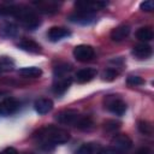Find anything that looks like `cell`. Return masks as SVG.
<instances>
[{
  "label": "cell",
  "mask_w": 154,
  "mask_h": 154,
  "mask_svg": "<svg viewBox=\"0 0 154 154\" xmlns=\"http://www.w3.org/2000/svg\"><path fill=\"white\" fill-rule=\"evenodd\" d=\"M34 108L41 116L47 114L53 108V101L51 99H48V97H40L34 102Z\"/></svg>",
  "instance_id": "2e32d148"
},
{
  "label": "cell",
  "mask_w": 154,
  "mask_h": 154,
  "mask_svg": "<svg viewBox=\"0 0 154 154\" xmlns=\"http://www.w3.org/2000/svg\"><path fill=\"white\" fill-rule=\"evenodd\" d=\"M96 154H119L112 146H108V147H103L101 148Z\"/></svg>",
  "instance_id": "f546056e"
},
{
  "label": "cell",
  "mask_w": 154,
  "mask_h": 154,
  "mask_svg": "<svg viewBox=\"0 0 154 154\" xmlns=\"http://www.w3.org/2000/svg\"><path fill=\"white\" fill-rule=\"evenodd\" d=\"M67 19L71 23L75 24H79V25H90L96 20V17L94 13L91 12H87V11H75L73 13H71Z\"/></svg>",
  "instance_id": "5b68a950"
},
{
  "label": "cell",
  "mask_w": 154,
  "mask_h": 154,
  "mask_svg": "<svg viewBox=\"0 0 154 154\" xmlns=\"http://www.w3.org/2000/svg\"><path fill=\"white\" fill-rule=\"evenodd\" d=\"M140 8L142 11H146V12H152L154 10V2L152 0H147V1H142L140 4Z\"/></svg>",
  "instance_id": "83f0119b"
},
{
  "label": "cell",
  "mask_w": 154,
  "mask_h": 154,
  "mask_svg": "<svg viewBox=\"0 0 154 154\" xmlns=\"http://www.w3.org/2000/svg\"><path fill=\"white\" fill-rule=\"evenodd\" d=\"M126 83L129 85H132V87H137V85H142L144 84V79L140 76H129L126 78Z\"/></svg>",
  "instance_id": "4316f807"
},
{
  "label": "cell",
  "mask_w": 154,
  "mask_h": 154,
  "mask_svg": "<svg viewBox=\"0 0 154 154\" xmlns=\"http://www.w3.org/2000/svg\"><path fill=\"white\" fill-rule=\"evenodd\" d=\"M118 75H119V72H118L116 69L108 67V69L103 70V72L101 73V78H102V81L112 82V81H114V79L118 77Z\"/></svg>",
  "instance_id": "cb8c5ba5"
},
{
  "label": "cell",
  "mask_w": 154,
  "mask_h": 154,
  "mask_svg": "<svg viewBox=\"0 0 154 154\" xmlns=\"http://www.w3.org/2000/svg\"><path fill=\"white\" fill-rule=\"evenodd\" d=\"M14 67V61L10 57H0V72L11 71Z\"/></svg>",
  "instance_id": "d4e9b609"
},
{
  "label": "cell",
  "mask_w": 154,
  "mask_h": 154,
  "mask_svg": "<svg viewBox=\"0 0 154 154\" xmlns=\"http://www.w3.org/2000/svg\"><path fill=\"white\" fill-rule=\"evenodd\" d=\"M119 126H120V123L119 122H116V120H107L105 123V129L108 130V131H114Z\"/></svg>",
  "instance_id": "f1b7e54d"
},
{
  "label": "cell",
  "mask_w": 154,
  "mask_h": 154,
  "mask_svg": "<svg viewBox=\"0 0 154 154\" xmlns=\"http://www.w3.org/2000/svg\"><path fill=\"white\" fill-rule=\"evenodd\" d=\"M72 84V77L70 75L61 76V77H54L53 82V91L57 95H63L67 91L70 85Z\"/></svg>",
  "instance_id": "8fae6325"
},
{
  "label": "cell",
  "mask_w": 154,
  "mask_h": 154,
  "mask_svg": "<svg viewBox=\"0 0 154 154\" xmlns=\"http://www.w3.org/2000/svg\"><path fill=\"white\" fill-rule=\"evenodd\" d=\"M0 154H18V152H17V149L13 148V147H7V148L2 149V150L0 152Z\"/></svg>",
  "instance_id": "4dcf8cb0"
},
{
  "label": "cell",
  "mask_w": 154,
  "mask_h": 154,
  "mask_svg": "<svg viewBox=\"0 0 154 154\" xmlns=\"http://www.w3.org/2000/svg\"><path fill=\"white\" fill-rule=\"evenodd\" d=\"M75 6L77 7L78 11H87L94 13L95 11L102 10L103 7L107 6L106 1H89V0H83V1H76Z\"/></svg>",
  "instance_id": "30bf717a"
},
{
  "label": "cell",
  "mask_w": 154,
  "mask_h": 154,
  "mask_svg": "<svg viewBox=\"0 0 154 154\" xmlns=\"http://www.w3.org/2000/svg\"><path fill=\"white\" fill-rule=\"evenodd\" d=\"M135 35H136V38L140 40L143 43L152 41L153 37H154V32H153V29L150 26H142V28H140L136 31Z\"/></svg>",
  "instance_id": "d6986e66"
},
{
  "label": "cell",
  "mask_w": 154,
  "mask_h": 154,
  "mask_svg": "<svg viewBox=\"0 0 154 154\" xmlns=\"http://www.w3.org/2000/svg\"><path fill=\"white\" fill-rule=\"evenodd\" d=\"M19 108V103L14 97L7 96L0 102V114L4 117L14 114Z\"/></svg>",
  "instance_id": "9c48e42d"
},
{
  "label": "cell",
  "mask_w": 154,
  "mask_h": 154,
  "mask_svg": "<svg viewBox=\"0 0 154 154\" xmlns=\"http://www.w3.org/2000/svg\"><path fill=\"white\" fill-rule=\"evenodd\" d=\"M96 75H97L96 69H94V67H85V69H82V70L76 72L75 79H76L77 83L84 84V83H88L91 79H94L96 77Z\"/></svg>",
  "instance_id": "5bb4252c"
},
{
  "label": "cell",
  "mask_w": 154,
  "mask_h": 154,
  "mask_svg": "<svg viewBox=\"0 0 154 154\" xmlns=\"http://www.w3.org/2000/svg\"><path fill=\"white\" fill-rule=\"evenodd\" d=\"M35 138L42 146H55V144H64L70 140V134L67 130L55 126V125H47L41 128L36 134Z\"/></svg>",
  "instance_id": "6da1fadb"
},
{
  "label": "cell",
  "mask_w": 154,
  "mask_h": 154,
  "mask_svg": "<svg viewBox=\"0 0 154 154\" xmlns=\"http://www.w3.org/2000/svg\"><path fill=\"white\" fill-rule=\"evenodd\" d=\"M111 144L119 154H124L132 147V141L125 134H117L112 137Z\"/></svg>",
  "instance_id": "277c9868"
},
{
  "label": "cell",
  "mask_w": 154,
  "mask_h": 154,
  "mask_svg": "<svg viewBox=\"0 0 154 154\" xmlns=\"http://www.w3.org/2000/svg\"><path fill=\"white\" fill-rule=\"evenodd\" d=\"M71 71V65L70 64H59L58 66L54 67V77H61V76H67Z\"/></svg>",
  "instance_id": "603a6c76"
},
{
  "label": "cell",
  "mask_w": 154,
  "mask_h": 154,
  "mask_svg": "<svg viewBox=\"0 0 154 154\" xmlns=\"http://www.w3.org/2000/svg\"><path fill=\"white\" fill-rule=\"evenodd\" d=\"M18 73L25 78H38L42 75V70L36 66H25L18 70Z\"/></svg>",
  "instance_id": "ac0fdd59"
},
{
  "label": "cell",
  "mask_w": 154,
  "mask_h": 154,
  "mask_svg": "<svg viewBox=\"0 0 154 154\" xmlns=\"http://www.w3.org/2000/svg\"><path fill=\"white\" fill-rule=\"evenodd\" d=\"M12 17H14L19 22V24L28 30H35L41 25L38 14L26 6H14Z\"/></svg>",
  "instance_id": "7a4b0ae2"
},
{
  "label": "cell",
  "mask_w": 154,
  "mask_h": 154,
  "mask_svg": "<svg viewBox=\"0 0 154 154\" xmlns=\"http://www.w3.org/2000/svg\"><path fill=\"white\" fill-rule=\"evenodd\" d=\"M130 26L128 24H120L118 26H116L112 31H111V38L112 41H116V42H120L123 40H125L129 34H130Z\"/></svg>",
  "instance_id": "e0dca14e"
},
{
  "label": "cell",
  "mask_w": 154,
  "mask_h": 154,
  "mask_svg": "<svg viewBox=\"0 0 154 154\" xmlns=\"http://www.w3.org/2000/svg\"><path fill=\"white\" fill-rule=\"evenodd\" d=\"M131 54L136 58V59H140V60H143V59H148L152 57L153 54V49L152 47L148 45V43H137L132 47V51H131Z\"/></svg>",
  "instance_id": "7c38bea8"
},
{
  "label": "cell",
  "mask_w": 154,
  "mask_h": 154,
  "mask_svg": "<svg viewBox=\"0 0 154 154\" xmlns=\"http://www.w3.org/2000/svg\"><path fill=\"white\" fill-rule=\"evenodd\" d=\"M135 154H152V152H150V149H148V148H141V149H138Z\"/></svg>",
  "instance_id": "1f68e13d"
},
{
  "label": "cell",
  "mask_w": 154,
  "mask_h": 154,
  "mask_svg": "<svg viewBox=\"0 0 154 154\" xmlns=\"http://www.w3.org/2000/svg\"><path fill=\"white\" fill-rule=\"evenodd\" d=\"M105 108L116 116H123L126 112L125 101L118 95H107L103 100Z\"/></svg>",
  "instance_id": "3957f363"
},
{
  "label": "cell",
  "mask_w": 154,
  "mask_h": 154,
  "mask_svg": "<svg viewBox=\"0 0 154 154\" xmlns=\"http://www.w3.org/2000/svg\"><path fill=\"white\" fill-rule=\"evenodd\" d=\"M71 35L70 30L64 26H52L47 31V38L51 42H58L65 37H69Z\"/></svg>",
  "instance_id": "4fadbf2b"
},
{
  "label": "cell",
  "mask_w": 154,
  "mask_h": 154,
  "mask_svg": "<svg viewBox=\"0 0 154 154\" xmlns=\"http://www.w3.org/2000/svg\"><path fill=\"white\" fill-rule=\"evenodd\" d=\"M137 128H138V131L142 134V135H147V136H150L153 134V125L150 122H147V120H140L138 124H137Z\"/></svg>",
  "instance_id": "7402d4cb"
},
{
  "label": "cell",
  "mask_w": 154,
  "mask_h": 154,
  "mask_svg": "<svg viewBox=\"0 0 154 154\" xmlns=\"http://www.w3.org/2000/svg\"><path fill=\"white\" fill-rule=\"evenodd\" d=\"M94 152H95V146L93 143H83L75 152V154H94Z\"/></svg>",
  "instance_id": "484cf974"
},
{
  "label": "cell",
  "mask_w": 154,
  "mask_h": 154,
  "mask_svg": "<svg viewBox=\"0 0 154 154\" xmlns=\"http://www.w3.org/2000/svg\"><path fill=\"white\" fill-rule=\"evenodd\" d=\"M17 47L24 52H28V53H31V54H38L41 53L42 48L41 46L32 41V40H29V38H24V40H20L18 43H17Z\"/></svg>",
  "instance_id": "9a60e30c"
},
{
  "label": "cell",
  "mask_w": 154,
  "mask_h": 154,
  "mask_svg": "<svg viewBox=\"0 0 154 154\" xmlns=\"http://www.w3.org/2000/svg\"><path fill=\"white\" fill-rule=\"evenodd\" d=\"M19 28L12 20H1L0 22V37L8 40L18 36Z\"/></svg>",
  "instance_id": "ba28073f"
},
{
  "label": "cell",
  "mask_w": 154,
  "mask_h": 154,
  "mask_svg": "<svg viewBox=\"0 0 154 154\" xmlns=\"http://www.w3.org/2000/svg\"><path fill=\"white\" fill-rule=\"evenodd\" d=\"M93 125H94V123H93V120H91L90 117H88V116H81L75 126L78 128L79 130H84L85 131V130H90L93 128Z\"/></svg>",
  "instance_id": "44dd1931"
},
{
  "label": "cell",
  "mask_w": 154,
  "mask_h": 154,
  "mask_svg": "<svg viewBox=\"0 0 154 154\" xmlns=\"http://www.w3.org/2000/svg\"><path fill=\"white\" fill-rule=\"evenodd\" d=\"M72 54L77 61L87 63V61H90L95 57V51L89 45H78L73 48Z\"/></svg>",
  "instance_id": "8992f818"
},
{
  "label": "cell",
  "mask_w": 154,
  "mask_h": 154,
  "mask_svg": "<svg viewBox=\"0 0 154 154\" xmlns=\"http://www.w3.org/2000/svg\"><path fill=\"white\" fill-rule=\"evenodd\" d=\"M81 114L76 109H63L55 114V120L63 125H76Z\"/></svg>",
  "instance_id": "52a82bcc"
},
{
  "label": "cell",
  "mask_w": 154,
  "mask_h": 154,
  "mask_svg": "<svg viewBox=\"0 0 154 154\" xmlns=\"http://www.w3.org/2000/svg\"><path fill=\"white\" fill-rule=\"evenodd\" d=\"M40 12L43 13H55L58 11V4L53 1H38L35 2Z\"/></svg>",
  "instance_id": "ffe728a7"
}]
</instances>
